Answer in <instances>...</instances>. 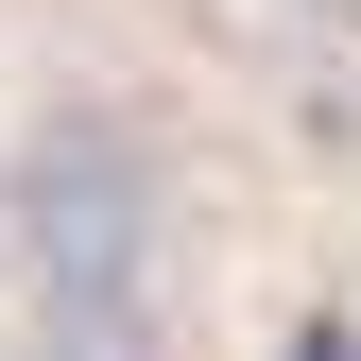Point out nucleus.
<instances>
[{
	"label": "nucleus",
	"instance_id": "f257e3e1",
	"mask_svg": "<svg viewBox=\"0 0 361 361\" xmlns=\"http://www.w3.org/2000/svg\"><path fill=\"white\" fill-rule=\"evenodd\" d=\"M207 155L155 86L52 69L0 104V344L18 361H190Z\"/></svg>",
	"mask_w": 361,
	"mask_h": 361
}]
</instances>
